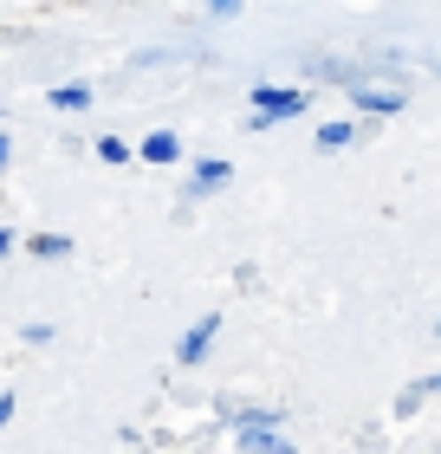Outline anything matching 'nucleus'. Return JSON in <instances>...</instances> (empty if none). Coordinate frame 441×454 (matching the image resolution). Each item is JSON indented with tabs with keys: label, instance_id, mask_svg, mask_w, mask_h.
<instances>
[{
	"label": "nucleus",
	"instance_id": "obj_1",
	"mask_svg": "<svg viewBox=\"0 0 441 454\" xmlns=\"http://www.w3.org/2000/svg\"><path fill=\"white\" fill-rule=\"evenodd\" d=\"M254 117H247V130H266V123H280V117H299L311 98L305 91H280V85H254Z\"/></svg>",
	"mask_w": 441,
	"mask_h": 454
},
{
	"label": "nucleus",
	"instance_id": "obj_2",
	"mask_svg": "<svg viewBox=\"0 0 441 454\" xmlns=\"http://www.w3.org/2000/svg\"><path fill=\"white\" fill-rule=\"evenodd\" d=\"M215 332H221V312H208L201 325H188V338L176 344V364H201V357H208V344H215Z\"/></svg>",
	"mask_w": 441,
	"mask_h": 454
},
{
	"label": "nucleus",
	"instance_id": "obj_3",
	"mask_svg": "<svg viewBox=\"0 0 441 454\" xmlns=\"http://www.w3.org/2000/svg\"><path fill=\"white\" fill-rule=\"evenodd\" d=\"M350 105H364L370 117H396V111L409 105V98H403V91H364V85H357V91H350Z\"/></svg>",
	"mask_w": 441,
	"mask_h": 454
},
{
	"label": "nucleus",
	"instance_id": "obj_4",
	"mask_svg": "<svg viewBox=\"0 0 441 454\" xmlns=\"http://www.w3.org/2000/svg\"><path fill=\"white\" fill-rule=\"evenodd\" d=\"M137 156H143V162H176V156H182V137H176V130H150Z\"/></svg>",
	"mask_w": 441,
	"mask_h": 454
},
{
	"label": "nucleus",
	"instance_id": "obj_5",
	"mask_svg": "<svg viewBox=\"0 0 441 454\" xmlns=\"http://www.w3.org/2000/svg\"><path fill=\"white\" fill-rule=\"evenodd\" d=\"M227 162H195V176H188V195H215V189H227Z\"/></svg>",
	"mask_w": 441,
	"mask_h": 454
},
{
	"label": "nucleus",
	"instance_id": "obj_6",
	"mask_svg": "<svg viewBox=\"0 0 441 454\" xmlns=\"http://www.w3.org/2000/svg\"><path fill=\"white\" fill-rule=\"evenodd\" d=\"M46 105H52V111H85V105H91V85H52Z\"/></svg>",
	"mask_w": 441,
	"mask_h": 454
},
{
	"label": "nucleus",
	"instance_id": "obj_7",
	"mask_svg": "<svg viewBox=\"0 0 441 454\" xmlns=\"http://www.w3.org/2000/svg\"><path fill=\"white\" fill-rule=\"evenodd\" d=\"M240 448H247V454H292L272 428H240Z\"/></svg>",
	"mask_w": 441,
	"mask_h": 454
},
{
	"label": "nucleus",
	"instance_id": "obj_8",
	"mask_svg": "<svg viewBox=\"0 0 441 454\" xmlns=\"http://www.w3.org/2000/svg\"><path fill=\"white\" fill-rule=\"evenodd\" d=\"M27 247H33L39 260H66V254H72V234H33Z\"/></svg>",
	"mask_w": 441,
	"mask_h": 454
},
{
	"label": "nucleus",
	"instance_id": "obj_9",
	"mask_svg": "<svg viewBox=\"0 0 441 454\" xmlns=\"http://www.w3.org/2000/svg\"><path fill=\"white\" fill-rule=\"evenodd\" d=\"M350 137H357V123H325V130H319V150H344Z\"/></svg>",
	"mask_w": 441,
	"mask_h": 454
},
{
	"label": "nucleus",
	"instance_id": "obj_10",
	"mask_svg": "<svg viewBox=\"0 0 441 454\" xmlns=\"http://www.w3.org/2000/svg\"><path fill=\"white\" fill-rule=\"evenodd\" d=\"M98 162H130V143L123 137H98Z\"/></svg>",
	"mask_w": 441,
	"mask_h": 454
},
{
	"label": "nucleus",
	"instance_id": "obj_11",
	"mask_svg": "<svg viewBox=\"0 0 441 454\" xmlns=\"http://www.w3.org/2000/svg\"><path fill=\"white\" fill-rule=\"evenodd\" d=\"M415 409H422V389H415V383H409V389H403V396H396V416H415Z\"/></svg>",
	"mask_w": 441,
	"mask_h": 454
},
{
	"label": "nucleus",
	"instance_id": "obj_12",
	"mask_svg": "<svg viewBox=\"0 0 441 454\" xmlns=\"http://www.w3.org/2000/svg\"><path fill=\"white\" fill-rule=\"evenodd\" d=\"M13 422V389H0V428Z\"/></svg>",
	"mask_w": 441,
	"mask_h": 454
},
{
	"label": "nucleus",
	"instance_id": "obj_13",
	"mask_svg": "<svg viewBox=\"0 0 441 454\" xmlns=\"http://www.w3.org/2000/svg\"><path fill=\"white\" fill-rule=\"evenodd\" d=\"M13 254V227H0V260H7Z\"/></svg>",
	"mask_w": 441,
	"mask_h": 454
},
{
	"label": "nucleus",
	"instance_id": "obj_14",
	"mask_svg": "<svg viewBox=\"0 0 441 454\" xmlns=\"http://www.w3.org/2000/svg\"><path fill=\"white\" fill-rule=\"evenodd\" d=\"M415 389H422V396H441V377H429V383H415Z\"/></svg>",
	"mask_w": 441,
	"mask_h": 454
},
{
	"label": "nucleus",
	"instance_id": "obj_15",
	"mask_svg": "<svg viewBox=\"0 0 441 454\" xmlns=\"http://www.w3.org/2000/svg\"><path fill=\"white\" fill-rule=\"evenodd\" d=\"M7 156H13V143H7V137H0V169H7Z\"/></svg>",
	"mask_w": 441,
	"mask_h": 454
}]
</instances>
